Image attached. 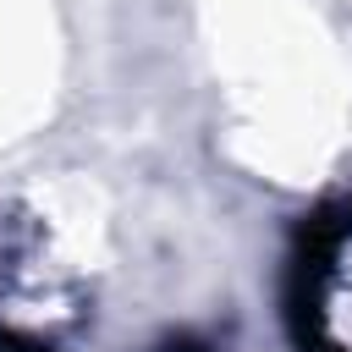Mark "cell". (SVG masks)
Segmentation results:
<instances>
[{"label": "cell", "mask_w": 352, "mask_h": 352, "mask_svg": "<svg viewBox=\"0 0 352 352\" xmlns=\"http://www.w3.org/2000/svg\"><path fill=\"white\" fill-rule=\"evenodd\" d=\"M346 264H352V253H346ZM324 319H330V330H336V341L352 352V270H341V275H330V297H324Z\"/></svg>", "instance_id": "cell-1"}]
</instances>
